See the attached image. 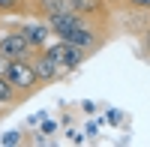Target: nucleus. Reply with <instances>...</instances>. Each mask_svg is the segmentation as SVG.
I'll return each instance as SVG.
<instances>
[{
  "instance_id": "6ab92c4d",
  "label": "nucleus",
  "mask_w": 150,
  "mask_h": 147,
  "mask_svg": "<svg viewBox=\"0 0 150 147\" xmlns=\"http://www.w3.org/2000/svg\"><path fill=\"white\" fill-rule=\"evenodd\" d=\"M3 108H6V105H3ZM3 108H0V117H3V114H9V111H3Z\"/></svg>"
},
{
  "instance_id": "f03ea898",
  "label": "nucleus",
  "mask_w": 150,
  "mask_h": 147,
  "mask_svg": "<svg viewBox=\"0 0 150 147\" xmlns=\"http://www.w3.org/2000/svg\"><path fill=\"white\" fill-rule=\"evenodd\" d=\"M42 51H45L48 57H51V60H54V63H57L60 69H63V75L75 72V69H78V66L84 63V60H87V54L81 51V48H75V45H72V42H66V39L48 42V45L42 48Z\"/></svg>"
},
{
  "instance_id": "9d476101",
  "label": "nucleus",
  "mask_w": 150,
  "mask_h": 147,
  "mask_svg": "<svg viewBox=\"0 0 150 147\" xmlns=\"http://www.w3.org/2000/svg\"><path fill=\"white\" fill-rule=\"evenodd\" d=\"M30 12V0H0V15H24Z\"/></svg>"
},
{
  "instance_id": "f3484780",
  "label": "nucleus",
  "mask_w": 150,
  "mask_h": 147,
  "mask_svg": "<svg viewBox=\"0 0 150 147\" xmlns=\"http://www.w3.org/2000/svg\"><path fill=\"white\" fill-rule=\"evenodd\" d=\"M81 111H84V114H96V105H93L90 99H84V102H81Z\"/></svg>"
},
{
  "instance_id": "ddd939ff",
  "label": "nucleus",
  "mask_w": 150,
  "mask_h": 147,
  "mask_svg": "<svg viewBox=\"0 0 150 147\" xmlns=\"http://www.w3.org/2000/svg\"><path fill=\"white\" fill-rule=\"evenodd\" d=\"M63 135H66V141H69V144H84V141H87V135H84V132H78L75 126H69Z\"/></svg>"
},
{
  "instance_id": "39448f33",
  "label": "nucleus",
  "mask_w": 150,
  "mask_h": 147,
  "mask_svg": "<svg viewBox=\"0 0 150 147\" xmlns=\"http://www.w3.org/2000/svg\"><path fill=\"white\" fill-rule=\"evenodd\" d=\"M45 21H48V27H51V33L57 36V39H63V36H69L72 30H78L81 24L93 21V18H87V15H81V12H75V9H66V12L51 15V18H45Z\"/></svg>"
},
{
  "instance_id": "f257e3e1",
  "label": "nucleus",
  "mask_w": 150,
  "mask_h": 147,
  "mask_svg": "<svg viewBox=\"0 0 150 147\" xmlns=\"http://www.w3.org/2000/svg\"><path fill=\"white\" fill-rule=\"evenodd\" d=\"M6 78H9V84H12L18 93H24V99H27V96H33L36 90L42 87V81L36 78V69H33V63H30V57L12 60L9 69H6Z\"/></svg>"
},
{
  "instance_id": "dca6fc26",
  "label": "nucleus",
  "mask_w": 150,
  "mask_h": 147,
  "mask_svg": "<svg viewBox=\"0 0 150 147\" xmlns=\"http://www.w3.org/2000/svg\"><path fill=\"white\" fill-rule=\"evenodd\" d=\"M108 123H111V126H123V111H117V108H108Z\"/></svg>"
},
{
  "instance_id": "7ed1b4c3",
  "label": "nucleus",
  "mask_w": 150,
  "mask_h": 147,
  "mask_svg": "<svg viewBox=\"0 0 150 147\" xmlns=\"http://www.w3.org/2000/svg\"><path fill=\"white\" fill-rule=\"evenodd\" d=\"M0 51H3L6 57H12V60H18V57H33V54H36L18 27H9V30L0 33Z\"/></svg>"
},
{
  "instance_id": "0eeeda50",
  "label": "nucleus",
  "mask_w": 150,
  "mask_h": 147,
  "mask_svg": "<svg viewBox=\"0 0 150 147\" xmlns=\"http://www.w3.org/2000/svg\"><path fill=\"white\" fill-rule=\"evenodd\" d=\"M30 63H33V69H36V78H39L42 84H54V81H60L63 78V69H60L51 57H48L45 51H36L33 57H30Z\"/></svg>"
},
{
  "instance_id": "2eb2a0df",
  "label": "nucleus",
  "mask_w": 150,
  "mask_h": 147,
  "mask_svg": "<svg viewBox=\"0 0 150 147\" xmlns=\"http://www.w3.org/2000/svg\"><path fill=\"white\" fill-rule=\"evenodd\" d=\"M102 123H105V120H90V123H87V129H84V135H87V138H96L99 129H102Z\"/></svg>"
},
{
  "instance_id": "4468645a",
  "label": "nucleus",
  "mask_w": 150,
  "mask_h": 147,
  "mask_svg": "<svg viewBox=\"0 0 150 147\" xmlns=\"http://www.w3.org/2000/svg\"><path fill=\"white\" fill-rule=\"evenodd\" d=\"M126 6L132 12H150V0H126Z\"/></svg>"
},
{
  "instance_id": "f8f14e48",
  "label": "nucleus",
  "mask_w": 150,
  "mask_h": 147,
  "mask_svg": "<svg viewBox=\"0 0 150 147\" xmlns=\"http://www.w3.org/2000/svg\"><path fill=\"white\" fill-rule=\"evenodd\" d=\"M39 132H42V135H57V120H54V117H51V120L42 117V120H39Z\"/></svg>"
},
{
  "instance_id": "6e6552de",
  "label": "nucleus",
  "mask_w": 150,
  "mask_h": 147,
  "mask_svg": "<svg viewBox=\"0 0 150 147\" xmlns=\"http://www.w3.org/2000/svg\"><path fill=\"white\" fill-rule=\"evenodd\" d=\"M66 9H72L69 0H30V12L36 18H51V15H60Z\"/></svg>"
},
{
  "instance_id": "423d86ee",
  "label": "nucleus",
  "mask_w": 150,
  "mask_h": 147,
  "mask_svg": "<svg viewBox=\"0 0 150 147\" xmlns=\"http://www.w3.org/2000/svg\"><path fill=\"white\" fill-rule=\"evenodd\" d=\"M69 6H72L75 12H81V15L93 18L96 24H102V27L111 30V18H114V12L108 9L105 0H69Z\"/></svg>"
},
{
  "instance_id": "20e7f679",
  "label": "nucleus",
  "mask_w": 150,
  "mask_h": 147,
  "mask_svg": "<svg viewBox=\"0 0 150 147\" xmlns=\"http://www.w3.org/2000/svg\"><path fill=\"white\" fill-rule=\"evenodd\" d=\"M18 30L24 33V39L30 42V48H33V51H42V48L51 42V36H54L45 18H30V21H21V24H18Z\"/></svg>"
},
{
  "instance_id": "1a4fd4ad",
  "label": "nucleus",
  "mask_w": 150,
  "mask_h": 147,
  "mask_svg": "<svg viewBox=\"0 0 150 147\" xmlns=\"http://www.w3.org/2000/svg\"><path fill=\"white\" fill-rule=\"evenodd\" d=\"M18 102H24V93H18L15 87H12L6 75H0V105L12 108V105H18Z\"/></svg>"
},
{
  "instance_id": "a211bd4d",
  "label": "nucleus",
  "mask_w": 150,
  "mask_h": 147,
  "mask_svg": "<svg viewBox=\"0 0 150 147\" xmlns=\"http://www.w3.org/2000/svg\"><path fill=\"white\" fill-rule=\"evenodd\" d=\"M105 3H108L111 12H114V9H123V6H126V0H105Z\"/></svg>"
},
{
  "instance_id": "9b49d317",
  "label": "nucleus",
  "mask_w": 150,
  "mask_h": 147,
  "mask_svg": "<svg viewBox=\"0 0 150 147\" xmlns=\"http://www.w3.org/2000/svg\"><path fill=\"white\" fill-rule=\"evenodd\" d=\"M0 144H3V147H15V144H24V132L12 129V132H6V135H0Z\"/></svg>"
}]
</instances>
